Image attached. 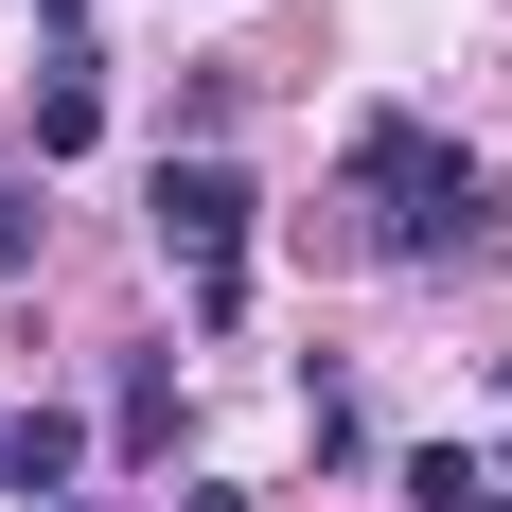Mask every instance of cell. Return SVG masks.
<instances>
[{"instance_id": "2", "label": "cell", "mask_w": 512, "mask_h": 512, "mask_svg": "<svg viewBox=\"0 0 512 512\" xmlns=\"http://www.w3.org/2000/svg\"><path fill=\"white\" fill-rule=\"evenodd\" d=\"M159 265H177V301H195V318H230V301H248V177H230V159H159Z\"/></svg>"}, {"instance_id": "4", "label": "cell", "mask_w": 512, "mask_h": 512, "mask_svg": "<svg viewBox=\"0 0 512 512\" xmlns=\"http://www.w3.org/2000/svg\"><path fill=\"white\" fill-rule=\"evenodd\" d=\"M407 512H512V477L477 460V442H424V460H407Z\"/></svg>"}, {"instance_id": "10", "label": "cell", "mask_w": 512, "mask_h": 512, "mask_svg": "<svg viewBox=\"0 0 512 512\" xmlns=\"http://www.w3.org/2000/svg\"><path fill=\"white\" fill-rule=\"evenodd\" d=\"M36 18H71V0H36Z\"/></svg>"}, {"instance_id": "7", "label": "cell", "mask_w": 512, "mask_h": 512, "mask_svg": "<svg viewBox=\"0 0 512 512\" xmlns=\"http://www.w3.org/2000/svg\"><path fill=\"white\" fill-rule=\"evenodd\" d=\"M36 230H53L36 195H0V283H36Z\"/></svg>"}, {"instance_id": "1", "label": "cell", "mask_w": 512, "mask_h": 512, "mask_svg": "<svg viewBox=\"0 0 512 512\" xmlns=\"http://www.w3.org/2000/svg\"><path fill=\"white\" fill-rule=\"evenodd\" d=\"M354 177H371V248H389V265H442L477 230V159L442 142V124H371Z\"/></svg>"}, {"instance_id": "6", "label": "cell", "mask_w": 512, "mask_h": 512, "mask_svg": "<svg viewBox=\"0 0 512 512\" xmlns=\"http://www.w3.org/2000/svg\"><path fill=\"white\" fill-rule=\"evenodd\" d=\"M71 460H89V424H71V407H18V495H53Z\"/></svg>"}, {"instance_id": "8", "label": "cell", "mask_w": 512, "mask_h": 512, "mask_svg": "<svg viewBox=\"0 0 512 512\" xmlns=\"http://www.w3.org/2000/svg\"><path fill=\"white\" fill-rule=\"evenodd\" d=\"M0 495H18V407H0Z\"/></svg>"}, {"instance_id": "3", "label": "cell", "mask_w": 512, "mask_h": 512, "mask_svg": "<svg viewBox=\"0 0 512 512\" xmlns=\"http://www.w3.org/2000/svg\"><path fill=\"white\" fill-rule=\"evenodd\" d=\"M106 142V89H89V53H53L36 71V159H89Z\"/></svg>"}, {"instance_id": "5", "label": "cell", "mask_w": 512, "mask_h": 512, "mask_svg": "<svg viewBox=\"0 0 512 512\" xmlns=\"http://www.w3.org/2000/svg\"><path fill=\"white\" fill-rule=\"evenodd\" d=\"M106 442H124V460H159V442H177V354H142V371H124V407H106Z\"/></svg>"}, {"instance_id": "9", "label": "cell", "mask_w": 512, "mask_h": 512, "mask_svg": "<svg viewBox=\"0 0 512 512\" xmlns=\"http://www.w3.org/2000/svg\"><path fill=\"white\" fill-rule=\"evenodd\" d=\"M177 512H248V495H177Z\"/></svg>"}]
</instances>
